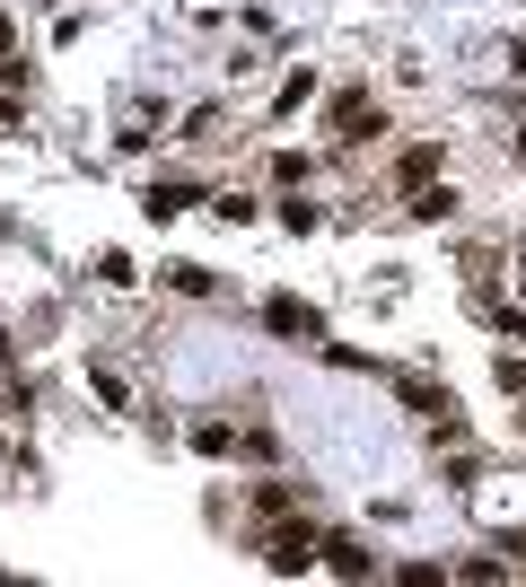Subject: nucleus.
<instances>
[{"label":"nucleus","instance_id":"1","mask_svg":"<svg viewBox=\"0 0 526 587\" xmlns=\"http://www.w3.org/2000/svg\"><path fill=\"white\" fill-rule=\"evenodd\" d=\"M334 132H343V149H360V141L386 132V115H378L369 97H334Z\"/></svg>","mask_w":526,"mask_h":587},{"label":"nucleus","instance_id":"2","mask_svg":"<svg viewBox=\"0 0 526 587\" xmlns=\"http://www.w3.org/2000/svg\"><path fill=\"white\" fill-rule=\"evenodd\" d=\"M316 552H325V543H316L308 526H299V535H263V561H273V570H308Z\"/></svg>","mask_w":526,"mask_h":587},{"label":"nucleus","instance_id":"3","mask_svg":"<svg viewBox=\"0 0 526 587\" xmlns=\"http://www.w3.org/2000/svg\"><path fill=\"white\" fill-rule=\"evenodd\" d=\"M325 561H334L343 578H378V552H360L351 535H334V543H325Z\"/></svg>","mask_w":526,"mask_h":587},{"label":"nucleus","instance_id":"4","mask_svg":"<svg viewBox=\"0 0 526 587\" xmlns=\"http://www.w3.org/2000/svg\"><path fill=\"white\" fill-rule=\"evenodd\" d=\"M395 176H404V184H421V176H439V141H413V149L395 158Z\"/></svg>","mask_w":526,"mask_h":587},{"label":"nucleus","instance_id":"5","mask_svg":"<svg viewBox=\"0 0 526 587\" xmlns=\"http://www.w3.org/2000/svg\"><path fill=\"white\" fill-rule=\"evenodd\" d=\"M263 316H273L282 334H316V308H299V299H273V308H263Z\"/></svg>","mask_w":526,"mask_h":587},{"label":"nucleus","instance_id":"6","mask_svg":"<svg viewBox=\"0 0 526 587\" xmlns=\"http://www.w3.org/2000/svg\"><path fill=\"white\" fill-rule=\"evenodd\" d=\"M167 280L184 289V299H211V272H202V263H167Z\"/></svg>","mask_w":526,"mask_h":587},{"label":"nucleus","instance_id":"7","mask_svg":"<svg viewBox=\"0 0 526 587\" xmlns=\"http://www.w3.org/2000/svg\"><path fill=\"white\" fill-rule=\"evenodd\" d=\"M193 447H202V456H228V447H237V430H228V421H202V430H193Z\"/></svg>","mask_w":526,"mask_h":587},{"label":"nucleus","instance_id":"8","mask_svg":"<svg viewBox=\"0 0 526 587\" xmlns=\"http://www.w3.org/2000/svg\"><path fill=\"white\" fill-rule=\"evenodd\" d=\"M447 211H456V193H447V184H430V193L413 202V219H447Z\"/></svg>","mask_w":526,"mask_h":587},{"label":"nucleus","instance_id":"9","mask_svg":"<svg viewBox=\"0 0 526 587\" xmlns=\"http://www.w3.org/2000/svg\"><path fill=\"white\" fill-rule=\"evenodd\" d=\"M500 552H526V535H500Z\"/></svg>","mask_w":526,"mask_h":587},{"label":"nucleus","instance_id":"10","mask_svg":"<svg viewBox=\"0 0 526 587\" xmlns=\"http://www.w3.org/2000/svg\"><path fill=\"white\" fill-rule=\"evenodd\" d=\"M0 53H10V19H0Z\"/></svg>","mask_w":526,"mask_h":587}]
</instances>
